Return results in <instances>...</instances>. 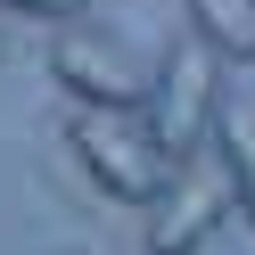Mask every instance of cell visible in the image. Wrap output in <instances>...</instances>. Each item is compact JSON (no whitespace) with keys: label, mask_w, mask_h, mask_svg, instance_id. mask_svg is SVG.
<instances>
[{"label":"cell","mask_w":255,"mask_h":255,"mask_svg":"<svg viewBox=\"0 0 255 255\" xmlns=\"http://www.w3.org/2000/svg\"><path fill=\"white\" fill-rule=\"evenodd\" d=\"M66 140H74V165H83L116 206H156L165 181H173V156L156 148V132L132 124L124 107H83V116L66 124Z\"/></svg>","instance_id":"obj_1"},{"label":"cell","mask_w":255,"mask_h":255,"mask_svg":"<svg viewBox=\"0 0 255 255\" xmlns=\"http://www.w3.org/2000/svg\"><path fill=\"white\" fill-rule=\"evenodd\" d=\"M222 58L206 50L198 33L189 41H173L165 58H156V91H148V132H156V148L173 156V165H189V156L214 140V116H222Z\"/></svg>","instance_id":"obj_2"},{"label":"cell","mask_w":255,"mask_h":255,"mask_svg":"<svg viewBox=\"0 0 255 255\" xmlns=\"http://www.w3.org/2000/svg\"><path fill=\"white\" fill-rule=\"evenodd\" d=\"M50 74L58 91H66L74 107H124V116H140L156 91V66L140 50H124L116 33H91V25H66V33L50 41Z\"/></svg>","instance_id":"obj_3"},{"label":"cell","mask_w":255,"mask_h":255,"mask_svg":"<svg viewBox=\"0 0 255 255\" xmlns=\"http://www.w3.org/2000/svg\"><path fill=\"white\" fill-rule=\"evenodd\" d=\"M222 214H231V181H222V173H206L198 156H189V165H173L165 198L148 206L140 247H148V255H198L206 239L222 231Z\"/></svg>","instance_id":"obj_4"},{"label":"cell","mask_w":255,"mask_h":255,"mask_svg":"<svg viewBox=\"0 0 255 255\" xmlns=\"http://www.w3.org/2000/svg\"><path fill=\"white\" fill-rule=\"evenodd\" d=\"M214 148H222L231 206L247 214V231H255V116H247V107H231V99H222V116H214Z\"/></svg>","instance_id":"obj_5"},{"label":"cell","mask_w":255,"mask_h":255,"mask_svg":"<svg viewBox=\"0 0 255 255\" xmlns=\"http://www.w3.org/2000/svg\"><path fill=\"white\" fill-rule=\"evenodd\" d=\"M189 33L214 58H255V0H189Z\"/></svg>","instance_id":"obj_6"},{"label":"cell","mask_w":255,"mask_h":255,"mask_svg":"<svg viewBox=\"0 0 255 255\" xmlns=\"http://www.w3.org/2000/svg\"><path fill=\"white\" fill-rule=\"evenodd\" d=\"M91 0H0V17H25V25H74Z\"/></svg>","instance_id":"obj_7"},{"label":"cell","mask_w":255,"mask_h":255,"mask_svg":"<svg viewBox=\"0 0 255 255\" xmlns=\"http://www.w3.org/2000/svg\"><path fill=\"white\" fill-rule=\"evenodd\" d=\"M0 58H8V41H0Z\"/></svg>","instance_id":"obj_8"}]
</instances>
